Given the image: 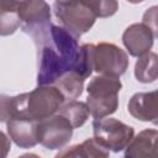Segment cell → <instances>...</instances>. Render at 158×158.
I'll return each mask as SVG.
<instances>
[{
	"instance_id": "cell-1",
	"label": "cell",
	"mask_w": 158,
	"mask_h": 158,
	"mask_svg": "<svg viewBox=\"0 0 158 158\" xmlns=\"http://www.w3.org/2000/svg\"><path fill=\"white\" fill-rule=\"evenodd\" d=\"M36 46L38 85H53L60 75L75 68L80 46L78 40L62 26L52 25L46 37Z\"/></svg>"
},
{
	"instance_id": "cell-2",
	"label": "cell",
	"mask_w": 158,
	"mask_h": 158,
	"mask_svg": "<svg viewBox=\"0 0 158 158\" xmlns=\"http://www.w3.org/2000/svg\"><path fill=\"white\" fill-rule=\"evenodd\" d=\"M65 99L54 85H38L30 93L12 96V117L41 121L59 111Z\"/></svg>"
},
{
	"instance_id": "cell-3",
	"label": "cell",
	"mask_w": 158,
	"mask_h": 158,
	"mask_svg": "<svg viewBox=\"0 0 158 158\" xmlns=\"http://www.w3.org/2000/svg\"><path fill=\"white\" fill-rule=\"evenodd\" d=\"M122 88L120 77L99 74L88 86L86 105L94 118H101L114 114L118 107V93Z\"/></svg>"
},
{
	"instance_id": "cell-4",
	"label": "cell",
	"mask_w": 158,
	"mask_h": 158,
	"mask_svg": "<svg viewBox=\"0 0 158 158\" xmlns=\"http://www.w3.org/2000/svg\"><path fill=\"white\" fill-rule=\"evenodd\" d=\"M54 14L60 26L77 40L86 33L98 19L81 0H68L65 2L54 4Z\"/></svg>"
},
{
	"instance_id": "cell-5",
	"label": "cell",
	"mask_w": 158,
	"mask_h": 158,
	"mask_svg": "<svg viewBox=\"0 0 158 158\" xmlns=\"http://www.w3.org/2000/svg\"><path fill=\"white\" fill-rule=\"evenodd\" d=\"M94 138L106 149L121 152L135 135L133 127L114 117H101L93 121Z\"/></svg>"
},
{
	"instance_id": "cell-6",
	"label": "cell",
	"mask_w": 158,
	"mask_h": 158,
	"mask_svg": "<svg viewBox=\"0 0 158 158\" xmlns=\"http://www.w3.org/2000/svg\"><path fill=\"white\" fill-rule=\"evenodd\" d=\"M128 64L130 60L126 51L118 46L109 42L91 43V65L96 73L121 77L126 73Z\"/></svg>"
},
{
	"instance_id": "cell-7",
	"label": "cell",
	"mask_w": 158,
	"mask_h": 158,
	"mask_svg": "<svg viewBox=\"0 0 158 158\" xmlns=\"http://www.w3.org/2000/svg\"><path fill=\"white\" fill-rule=\"evenodd\" d=\"M21 27L33 42L40 43L48 33L51 23V7L44 0H26L20 11Z\"/></svg>"
},
{
	"instance_id": "cell-8",
	"label": "cell",
	"mask_w": 158,
	"mask_h": 158,
	"mask_svg": "<svg viewBox=\"0 0 158 158\" xmlns=\"http://www.w3.org/2000/svg\"><path fill=\"white\" fill-rule=\"evenodd\" d=\"M73 131L72 123L58 112L37 122V141L46 149H62L72 139Z\"/></svg>"
},
{
	"instance_id": "cell-9",
	"label": "cell",
	"mask_w": 158,
	"mask_h": 158,
	"mask_svg": "<svg viewBox=\"0 0 158 158\" xmlns=\"http://www.w3.org/2000/svg\"><path fill=\"white\" fill-rule=\"evenodd\" d=\"M156 37L157 36L153 33V31L143 22L132 23L125 30L122 42L127 52L138 58L151 51Z\"/></svg>"
},
{
	"instance_id": "cell-10",
	"label": "cell",
	"mask_w": 158,
	"mask_h": 158,
	"mask_svg": "<svg viewBox=\"0 0 158 158\" xmlns=\"http://www.w3.org/2000/svg\"><path fill=\"white\" fill-rule=\"evenodd\" d=\"M6 128L10 139H12L20 148H32L38 143L36 121L11 117L6 121Z\"/></svg>"
},
{
	"instance_id": "cell-11",
	"label": "cell",
	"mask_w": 158,
	"mask_h": 158,
	"mask_svg": "<svg viewBox=\"0 0 158 158\" xmlns=\"http://www.w3.org/2000/svg\"><path fill=\"white\" fill-rule=\"evenodd\" d=\"M128 112L131 116L139 121L157 123L158 118V105H157V91L136 93L128 101Z\"/></svg>"
},
{
	"instance_id": "cell-12",
	"label": "cell",
	"mask_w": 158,
	"mask_h": 158,
	"mask_svg": "<svg viewBox=\"0 0 158 158\" xmlns=\"http://www.w3.org/2000/svg\"><path fill=\"white\" fill-rule=\"evenodd\" d=\"M157 138L158 131L156 128H147L141 131L125 148V157L127 158H156L157 157Z\"/></svg>"
},
{
	"instance_id": "cell-13",
	"label": "cell",
	"mask_w": 158,
	"mask_h": 158,
	"mask_svg": "<svg viewBox=\"0 0 158 158\" xmlns=\"http://www.w3.org/2000/svg\"><path fill=\"white\" fill-rule=\"evenodd\" d=\"M26 0H0V36H10L21 27L20 11Z\"/></svg>"
},
{
	"instance_id": "cell-14",
	"label": "cell",
	"mask_w": 158,
	"mask_h": 158,
	"mask_svg": "<svg viewBox=\"0 0 158 158\" xmlns=\"http://www.w3.org/2000/svg\"><path fill=\"white\" fill-rule=\"evenodd\" d=\"M110 151L102 147L95 138H88L80 144L63 149L57 157H83V158H106Z\"/></svg>"
},
{
	"instance_id": "cell-15",
	"label": "cell",
	"mask_w": 158,
	"mask_h": 158,
	"mask_svg": "<svg viewBox=\"0 0 158 158\" xmlns=\"http://www.w3.org/2000/svg\"><path fill=\"white\" fill-rule=\"evenodd\" d=\"M84 81L85 79L79 73H77L75 70H69L60 75L53 85L62 93L64 99L69 101L78 99L83 94Z\"/></svg>"
},
{
	"instance_id": "cell-16",
	"label": "cell",
	"mask_w": 158,
	"mask_h": 158,
	"mask_svg": "<svg viewBox=\"0 0 158 158\" xmlns=\"http://www.w3.org/2000/svg\"><path fill=\"white\" fill-rule=\"evenodd\" d=\"M58 112L72 123L73 128L81 127L90 116V111L86 102L77 100H69L67 104H63Z\"/></svg>"
},
{
	"instance_id": "cell-17",
	"label": "cell",
	"mask_w": 158,
	"mask_h": 158,
	"mask_svg": "<svg viewBox=\"0 0 158 158\" xmlns=\"http://www.w3.org/2000/svg\"><path fill=\"white\" fill-rule=\"evenodd\" d=\"M157 53L148 52L138 57L135 64V77L141 83H153L157 79Z\"/></svg>"
},
{
	"instance_id": "cell-18",
	"label": "cell",
	"mask_w": 158,
	"mask_h": 158,
	"mask_svg": "<svg viewBox=\"0 0 158 158\" xmlns=\"http://www.w3.org/2000/svg\"><path fill=\"white\" fill-rule=\"evenodd\" d=\"M96 17H110L118 10L117 0H81Z\"/></svg>"
},
{
	"instance_id": "cell-19",
	"label": "cell",
	"mask_w": 158,
	"mask_h": 158,
	"mask_svg": "<svg viewBox=\"0 0 158 158\" xmlns=\"http://www.w3.org/2000/svg\"><path fill=\"white\" fill-rule=\"evenodd\" d=\"M12 117V96L0 95V122H6Z\"/></svg>"
},
{
	"instance_id": "cell-20",
	"label": "cell",
	"mask_w": 158,
	"mask_h": 158,
	"mask_svg": "<svg viewBox=\"0 0 158 158\" xmlns=\"http://www.w3.org/2000/svg\"><path fill=\"white\" fill-rule=\"evenodd\" d=\"M142 22L147 25L153 31V33L157 36V6H152L149 10L144 12Z\"/></svg>"
},
{
	"instance_id": "cell-21",
	"label": "cell",
	"mask_w": 158,
	"mask_h": 158,
	"mask_svg": "<svg viewBox=\"0 0 158 158\" xmlns=\"http://www.w3.org/2000/svg\"><path fill=\"white\" fill-rule=\"evenodd\" d=\"M11 149V141L10 138L0 131V158H5Z\"/></svg>"
},
{
	"instance_id": "cell-22",
	"label": "cell",
	"mask_w": 158,
	"mask_h": 158,
	"mask_svg": "<svg viewBox=\"0 0 158 158\" xmlns=\"http://www.w3.org/2000/svg\"><path fill=\"white\" fill-rule=\"evenodd\" d=\"M128 2H131V4H139V2H142V1H144V0H127Z\"/></svg>"
}]
</instances>
